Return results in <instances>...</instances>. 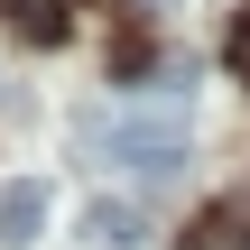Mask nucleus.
<instances>
[{"mask_svg": "<svg viewBox=\"0 0 250 250\" xmlns=\"http://www.w3.org/2000/svg\"><path fill=\"white\" fill-rule=\"evenodd\" d=\"M74 148H93V158H111V167H130V176L158 186V176H176L195 158V121H186V102H130L111 121H83Z\"/></svg>", "mask_w": 250, "mask_h": 250, "instance_id": "obj_1", "label": "nucleus"}, {"mask_svg": "<svg viewBox=\"0 0 250 250\" xmlns=\"http://www.w3.org/2000/svg\"><path fill=\"white\" fill-rule=\"evenodd\" d=\"M74 241L83 250H139L148 241V213H139L130 195H93V204L74 213Z\"/></svg>", "mask_w": 250, "mask_h": 250, "instance_id": "obj_2", "label": "nucleus"}, {"mask_svg": "<svg viewBox=\"0 0 250 250\" xmlns=\"http://www.w3.org/2000/svg\"><path fill=\"white\" fill-rule=\"evenodd\" d=\"M46 213H56V186L46 176H9L0 186V250H28L46 232Z\"/></svg>", "mask_w": 250, "mask_h": 250, "instance_id": "obj_3", "label": "nucleus"}, {"mask_svg": "<svg viewBox=\"0 0 250 250\" xmlns=\"http://www.w3.org/2000/svg\"><path fill=\"white\" fill-rule=\"evenodd\" d=\"M241 241H250V204H204L186 232V250H241Z\"/></svg>", "mask_w": 250, "mask_h": 250, "instance_id": "obj_4", "label": "nucleus"}, {"mask_svg": "<svg viewBox=\"0 0 250 250\" xmlns=\"http://www.w3.org/2000/svg\"><path fill=\"white\" fill-rule=\"evenodd\" d=\"M223 65L250 83V9H232V28H223Z\"/></svg>", "mask_w": 250, "mask_h": 250, "instance_id": "obj_5", "label": "nucleus"}, {"mask_svg": "<svg viewBox=\"0 0 250 250\" xmlns=\"http://www.w3.org/2000/svg\"><path fill=\"white\" fill-rule=\"evenodd\" d=\"M130 9H148V19H158V9H176V0H130Z\"/></svg>", "mask_w": 250, "mask_h": 250, "instance_id": "obj_6", "label": "nucleus"}]
</instances>
